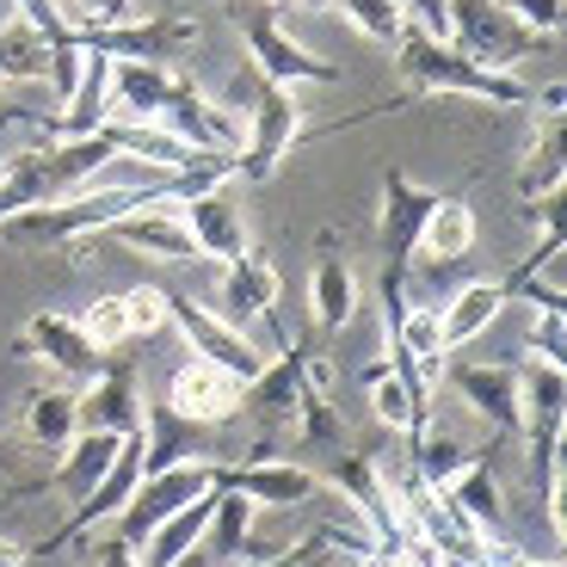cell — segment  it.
<instances>
[{"instance_id":"8d00e7d4","label":"cell","mask_w":567,"mask_h":567,"mask_svg":"<svg viewBox=\"0 0 567 567\" xmlns=\"http://www.w3.org/2000/svg\"><path fill=\"white\" fill-rule=\"evenodd\" d=\"M499 7H506L530 38H555V31H561V0H499Z\"/></svg>"},{"instance_id":"ab89813d","label":"cell","mask_w":567,"mask_h":567,"mask_svg":"<svg viewBox=\"0 0 567 567\" xmlns=\"http://www.w3.org/2000/svg\"><path fill=\"white\" fill-rule=\"evenodd\" d=\"M408 25H420L425 38H444L451 43V0H401Z\"/></svg>"},{"instance_id":"5b68a950","label":"cell","mask_w":567,"mask_h":567,"mask_svg":"<svg viewBox=\"0 0 567 567\" xmlns=\"http://www.w3.org/2000/svg\"><path fill=\"white\" fill-rule=\"evenodd\" d=\"M537 43L543 38H530L499 0H451V50H463V56L482 62V69L512 74Z\"/></svg>"},{"instance_id":"f1b7e54d","label":"cell","mask_w":567,"mask_h":567,"mask_svg":"<svg viewBox=\"0 0 567 567\" xmlns=\"http://www.w3.org/2000/svg\"><path fill=\"white\" fill-rule=\"evenodd\" d=\"M204 425H185L179 413L167 408V401H155V408H142V432H136V444H142V475H155V468H173V463H185V456L198 451V439Z\"/></svg>"},{"instance_id":"ffe728a7","label":"cell","mask_w":567,"mask_h":567,"mask_svg":"<svg viewBox=\"0 0 567 567\" xmlns=\"http://www.w3.org/2000/svg\"><path fill=\"white\" fill-rule=\"evenodd\" d=\"M167 93H173L167 62H117L112 56V117L105 124H161Z\"/></svg>"},{"instance_id":"1f68e13d","label":"cell","mask_w":567,"mask_h":567,"mask_svg":"<svg viewBox=\"0 0 567 567\" xmlns=\"http://www.w3.org/2000/svg\"><path fill=\"white\" fill-rule=\"evenodd\" d=\"M50 74V50L31 25H0V86L7 81H43Z\"/></svg>"},{"instance_id":"7a4b0ae2","label":"cell","mask_w":567,"mask_h":567,"mask_svg":"<svg viewBox=\"0 0 567 567\" xmlns=\"http://www.w3.org/2000/svg\"><path fill=\"white\" fill-rule=\"evenodd\" d=\"M161 198V185H112V192H74V198H43L31 210L0 223V241L19 247H74L81 254L86 235H100L105 223H117L124 210Z\"/></svg>"},{"instance_id":"60d3db41","label":"cell","mask_w":567,"mask_h":567,"mask_svg":"<svg viewBox=\"0 0 567 567\" xmlns=\"http://www.w3.org/2000/svg\"><path fill=\"white\" fill-rule=\"evenodd\" d=\"M93 567H142V561H136V549H130L124 537H112V543H100V555H93Z\"/></svg>"},{"instance_id":"4316f807","label":"cell","mask_w":567,"mask_h":567,"mask_svg":"<svg viewBox=\"0 0 567 567\" xmlns=\"http://www.w3.org/2000/svg\"><path fill=\"white\" fill-rule=\"evenodd\" d=\"M413 254L432 259V266H451V259L475 254V204H468V198H439V204H432V216L420 223Z\"/></svg>"},{"instance_id":"5bb4252c","label":"cell","mask_w":567,"mask_h":567,"mask_svg":"<svg viewBox=\"0 0 567 567\" xmlns=\"http://www.w3.org/2000/svg\"><path fill=\"white\" fill-rule=\"evenodd\" d=\"M451 389L463 395V408L475 420H487L499 439L525 432V408H518V364H456Z\"/></svg>"},{"instance_id":"7402d4cb","label":"cell","mask_w":567,"mask_h":567,"mask_svg":"<svg viewBox=\"0 0 567 567\" xmlns=\"http://www.w3.org/2000/svg\"><path fill=\"white\" fill-rule=\"evenodd\" d=\"M512 302V290L499 278H475V284H456L451 297H444V309H439V333H444V346H468L475 333H487V327L499 321V309Z\"/></svg>"},{"instance_id":"8992f818","label":"cell","mask_w":567,"mask_h":567,"mask_svg":"<svg viewBox=\"0 0 567 567\" xmlns=\"http://www.w3.org/2000/svg\"><path fill=\"white\" fill-rule=\"evenodd\" d=\"M210 487H216V463H198V456H185V463H173V468L142 475L136 494H130L124 512H117V537H124L130 549H142V537H148L161 518H173L179 506H192V499L210 494Z\"/></svg>"},{"instance_id":"277c9868","label":"cell","mask_w":567,"mask_h":567,"mask_svg":"<svg viewBox=\"0 0 567 567\" xmlns=\"http://www.w3.org/2000/svg\"><path fill=\"white\" fill-rule=\"evenodd\" d=\"M297 136H302V100L290 86L259 81L254 112H247V142H241V155H235V179L266 185L284 167V155L297 148Z\"/></svg>"},{"instance_id":"6da1fadb","label":"cell","mask_w":567,"mask_h":567,"mask_svg":"<svg viewBox=\"0 0 567 567\" xmlns=\"http://www.w3.org/2000/svg\"><path fill=\"white\" fill-rule=\"evenodd\" d=\"M395 74L408 100H482V105H525L530 93L518 86V74H494L482 62H468L463 50H451L444 38H425L420 25H401L395 38Z\"/></svg>"},{"instance_id":"f6af8a7d","label":"cell","mask_w":567,"mask_h":567,"mask_svg":"<svg viewBox=\"0 0 567 567\" xmlns=\"http://www.w3.org/2000/svg\"><path fill=\"white\" fill-rule=\"evenodd\" d=\"M254 7H290V0H254Z\"/></svg>"},{"instance_id":"d6a6232c","label":"cell","mask_w":567,"mask_h":567,"mask_svg":"<svg viewBox=\"0 0 567 567\" xmlns=\"http://www.w3.org/2000/svg\"><path fill=\"white\" fill-rule=\"evenodd\" d=\"M297 432L309 444H327V451H346V444H352L346 413L333 408V395H321V389H309V383H302V401H297Z\"/></svg>"},{"instance_id":"cb8c5ba5","label":"cell","mask_w":567,"mask_h":567,"mask_svg":"<svg viewBox=\"0 0 567 567\" xmlns=\"http://www.w3.org/2000/svg\"><path fill=\"white\" fill-rule=\"evenodd\" d=\"M117 451H124V432H74V444L56 456V468H50V487L81 506V499L100 487V475L112 468Z\"/></svg>"},{"instance_id":"9c48e42d","label":"cell","mask_w":567,"mask_h":567,"mask_svg":"<svg viewBox=\"0 0 567 567\" xmlns=\"http://www.w3.org/2000/svg\"><path fill=\"white\" fill-rule=\"evenodd\" d=\"M19 358H43V364L56 370L69 389H86L105 370V358H112V352H100V346L86 340L74 315L50 309V315H31V321H25V333H19Z\"/></svg>"},{"instance_id":"b9f144b4","label":"cell","mask_w":567,"mask_h":567,"mask_svg":"<svg viewBox=\"0 0 567 567\" xmlns=\"http://www.w3.org/2000/svg\"><path fill=\"white\" fill-rule=\"evenodd\" d=\"M475 567H561V561H525V555H482Z\"/></svg>"},{"instance_id":"9a60e30c","label":"cell","mask_w":567,"mask_h":567,"mask_svg":"<svg viewBox=\"0 0 567 567\" xmlns=\"http://www.w3.org/2000/svg\"><path fill=\"white\" fill-rule=\"evenodd\" d=\"M223 321L247 327V321H266L271 327V340H278V352L290 340H284V327H278V271H271L266 254H241L235 266H223Z\"/></svg>"},{"instance_id":"52a82bcc","label":"cell","mask_w":567,"mask_h":567,"mask_svg":"<svg viewBox=\"0 0 567 567\" xmlns=\"http://www.w3.org/2000/svg\"><path fill=\"white\" fill-rule=\"evenodd\" d=\"M167 327H179V340L192 346V358H210V364H223L228 377H241V383H254L259 364H266V352L247 340V327L223 321L216 309H204V302H192V297H173V290H167Z\"/></svg>"},{"instance_id":"e575fe53","label":"cell","mask_w":567,"mask_h":567,"mask_svg":"<svg viewBox=\"0 0 567 567\" xmlns=\"http://www.w3.org/2000/svg\"><path fill=\"white\" fill-rule=\"evenodd\" d=\"M124 321H130V340H142V333H161L167 327V290L161 284H136V290H124Z\"/></svg>"},{"instance_id":"44dd1931","label":"cell","mask_w":567,"mask_h":567,"mask_svg":"<svg viewBox=\"0 0 567 567\" xmlns=\"http://www.w3.org/2000/svg\"><path fill=\"white\" fill-rule=\"evenodd\" d=\"M309 302L321 333H346L358 315V271L346 266V254H333V235H321V254H315V271H309Z\"/></svg>"},{"instance_id":"2e32d148","label":"cell","mask_w":567,"mask_h":567,"mask_svg":"<svg viewBox=\"0 0 567 567\" xmlns=\"http://www.w3.org/2000/svg\"><path fill=\"white\" fill-rule=\"evenodd\" d=\"M389 358H395V364L408 370V383L432 401V389L444 383V358H451V346H444V333H439V309H413L408 302L401 321L389 327Z\"/></svg>"},{"instance_id":"7bdbcfd3","label":"cell","mask_w":567,"mask_h":567,"mask_svg":"<svg viewBox=\"0 0 567 567\" xmlns=\"http://www.w3.org/2000/svg\"><path fill=\"white\" fill-rule=\"evenodd\" d=\"M25 561H31L25 543H0V567H25Z\"/></svg>"},{"instance_id":"ac0fdd59","label":"cell","mask_w":567,"mask_h":567,"mask_svg":"<svg viewBox=\"0 0 567 567\" xmlns=\"http://www.w3.org/2000/svg\"><path fill=\"white\" fill-rule=\"evenodd\" d=\"M364 395H370V413L395 432V439H420L425 425H432V401L420 395V389L408 383V370L395 364V358H377V364H364Z\"/></svg>"},{"instance_id":"d590c367","label":"cell","mask_w":567,"mask_h":567,"mask_svg":"<svg viewBox=\"0 0 567 567\" xmlns=\"http://www.w3.org/2000/svg\"><path fill=\"white\" fill-rule=\"evenodd\" d=\"M81 333L93 346H100V352H117V346H130V321H124V302L117 297H100L93 302V309L81 315Z\"/></svg>"},{"instance_id":"8fae6325","label":"cell","mask_w":567,"mask_h":567,"mask_svg":"<svg viewBox=\"0 0 567 567\" xmlns=\"http://www.w3.org/2000/svg\"><path fill=\"white\" fill-rule=\"evenodd\" d=\"M161 401H167L185 425H228L235 413H241V377H228L223 364L185 352L179 370L167 377V395Z\"/></svg>"},{"instance_id":"d4e9b609","label":"cell","mask_w":567,"mask_h":567,"mask_svg":"<svg viewBox=\"0 0 567 567\" xmlns=\"http://www.w3.org/2000/svg\"><path fill=\"white\" fill-rule=\"evenodd\" d=\"M377 549L364 525H346V530H315V537L290 543V549H271V555H254L241 567H346V561H364Z\"/></svg>"},{"instance_id":"ee69618b","label":"cell","mask_w":567,"mask_h":567,"mask_svg":"<svg viewBox=\"0 0 567 567\" xmlns=\"http://www.w3.org/2000/svg\"><path fill=\"white\" fill-rule=\"evenodd\" d=\"M297 7H309V13H327V7H333V0H297Z\"/></svg>"},{"instance_id":"f546056e","label":"cell","mask_w":567,"mask_h":567,"mask_svg":"<svg viewBox=\"0 0 567 567\" xmlns=\"http://www.w3.org/2000/svg\"><path fill=\"white\" fill-rule=\"evenodd\" d=\"M468 463H475V451H468V444H456V439H444V432H432V425L413 439V482H425L432 494H444V487H451Z\"/></svg>"},{"instance_id":"30bf717a","label":"cell","mask_w":567,"mask_h":567,"mask_svg":"<svg viewBox=\"0 0 567 567\" xmlns=\"http://www.w3.org/2000/svg\"><path fill=\"white\" fill-rule=\"evenodd\" d=\"M439 192H425L413 173L389 167L383 173V204H377V247H383V271H401L408 278L413 266V241H420V223L432 216Z\"/></svg>"},{"instance_id":"4fadbf2b","label":"cell","mask_w":567,"mask_h":567,"mask_svg":"<svg viewBox=\"0 0 567 567\" xmlns=\"http://www.w3.org/2000/svg\"><path fill=\"white\" fill-rule=\"evenodd\" d=\"M179 223L198 247V259H216V266H235L241 254H254V235H247L241 204L228 198L223 185L216 192H198V198H179Z\"/></svg>"},{"instance_id":"7c38bea8","label":"cell","mask_w":567,"mask_h":567,"mask_svg":"<svg viewBox=\"0 0 567 567\" xmlns=\"http://www.w3.org/2000/svg\"><path fill=\"white\" fill-rule=\"evenodd\" d=\"M81 43H93V50H105V56L117 62H173L185 56L192 43H198V19H148V25H124V19H112V25H86L74 31Z\"/></svg>"},{"instance_id":"bcb514c9","label":"cell","mask_w":567,"mask_h":567,"mask_svg":"<svg viewBox=\"0 0 567 567\" xmlns=\"http://www.w3.org/2000/svg\"><path fill=\"white\" fill-rule=\"evenodd\" d=\"M124 7H130V0H124Z\"/></svg>"},{"instance_id":"83f0119b","label":"cell","mask_w":567,"mask_h":567,"mask_svg":"<svg viewBox=\"0 0 567 567\" xmlns=\"http://www.w3.org/2000/svg\"><path fill=\"white\" fill-rule=\"evenodd\" d=\"M25 432H31V444L38 451H50V456H62L74 444V432H81V389H31V401H25Z\"/></svg>"},{"instance_id":"ba28073f","label":"cell","mask_w":567,"mask_h":567,"mask_svg":"<svg viewBox=\"0 0 567 567\" xmlns=\"http://www.w3.org/2000/svg\"><path fill=\"white\" fill-rule=\"evenodd\" d=\"M161 130H173L192 155H241V142H247L241 117L223 112V105H216L210 93H198L185 74H173V93H167V105H161Z\"/></svg>"},{"instance_id":"74e56055","label":"cell","mask_w":567,"mask_h":567,"mask_svg":"<svg viewBox=\"0 0 567 567\" xmlns=\"http://www.w3.org/2000/svg\"><path fill=\"white\" fill-rule=\"evenodd\" d=\"M19 13H25V25H31V31H38V38H43V50H50V43H62V38H74L56 0H19Z\"/></svg>"},{"instance_id":"603a6c76","label":"cell","mask_w":567,"mask_h":567,"mask_svg":"<svg viewBox=\"0 0 567 567\" xmlns=\"http://www.w3.org/2000/svg\"><path fill=\"white\" fill-rule=\"evenodd\" d=\"M297 401H302V352L297 346L271 352L254 383H241V408L259 413V420H271V425L297 420Z\"/></svg>"},{"instance_id":"3957f363","label":"cell","mask_w":567,"mask_h":567,"mask_svg":"<svg viewBox=\"0 0 567 567\" xmlns=\"http://www.w3.org/2000/svg\"><path fill=\"white\" fill-rule=\"evenodd\" d=\"M235 31H241V50L254 62L259 81L290 86V93H309V86H340V69L327 56H315L309 43H297L290 31L271 19V7H235Z\"/></svg>"},{"instance_id":"f35d334b","label":"cell","mask_w":567,"mask_h":567,"mask_svg":"<svg viewBox=\"0 0 567 567\" xmlns=\"http://www.w3.org/2000/svg\"><path fill=\"white\" fill-rule=\"evenodd\" d=\"M561 340H567L561 309H537V327H530V358H543V364H561Z\"/></svg>"},{"instance_id":"836d02e7","label":"cell","mask_w":567,"mask_h":567,"mask_svg":"<svg viewBox=\"0 0 567 567\" xmlns=\"http://www.w3.org/2000/svg\"><path fill=\"white\" fill-rule=\"evenodd\" d=\"M333 7L346 13V25H352V31H364L370 43H389V50H395L401 25H408L401 0H333Z\"/></svg>"},{"instance_id":"4dcf8cb0","label":"cell","mask_w":567,"mask_h":567,"mask_svg":"<svg viewBox=\"0 0 567 567\" xmlns=\"http://www.w3.org/2000/svg\"><path fill=\"white\" fill-rule=\"evenodd\" d=\"M549 192H561V124H537V148L518 167V198L525 204L549 198Z\"/></svg>"},{"instance_id":"e0dca14e","label":"cell","mask_w":567,"mask_h":567,"mask_svg":"<svg viewBox=\"0 0 567 567\" xmlns=\"http://www.w3.org/2000/svg\"><path fill=\"white\" fill-rule=\"evenodd\" d=\"M216 482L247 494L254 506H302V499H315L327 487L315 468L284 463V456H254V463H241V468H216Z\"/></svg>"},{"instance_id":"d6986e66","label":"cell","mask_w":567,"mask_h":567,"mask_svg":"<svg viewBox=\"0 0 567 567\" xmlns=\"http://www.w3.org/2000/svg\"><path fill=\"white\" fill-rule=\"evenodd\" d=\"M81 432H142V395H136V370L130 364H112L86 383L81 395Z\"/></svg>"},{"instance_id":"484cf974","label":"cell","mask_w":567,"mask_h":567,"mask_svg":"<svg viewBox=\"0 0 567 567\" xmlns=\"http://www.w3.org/2000/svg\"><path fill=\"white\" fill-rule=\"evenodd\" d=\"M254 499L235 494V487L216 482V506H210V525H204V555H210L216 567H241L254 561V549H247V537H254Z\"/></svg>"}]
</instances>
